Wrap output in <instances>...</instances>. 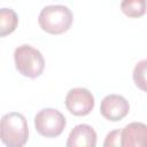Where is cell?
<instances>
[{
	"label": "cell",
	"instance_id": "6da1fadb",
	"mask_svg": "<svg viewBox=\"0 0 147 147\" xmlns=\"http://www.w3.org/2000/svg\"><path fill=\"white\" fill-rule=\"evenodd\" d=\"M0 138L7 147H23L29 138V127L23 114L11 111L1 117Z\"/></svg>",
	"mask_w": 147,
	"mask_h": 147
},
{
	"label": "cell",
	"instance_id": "7a4b0ae2",
	"mask_svg": "<svg viewBox=\"0 0 147 147\" xmlns=\"http://www.w3.org/2000/svg\"><path fill=\"white\" fill-rule=\"evenodd\" d=\"M38 23L47 33L61 34L70 29L72 24V13L67 6L49 5L41 9Z\"/></svg>",
	"mask_w": 147,
	"mask_h": 147
},
{
	"label": "cell",
	"instance_id": "3957f363",
	"mask_svg": "<svg viewBox=\"0 0 147 147\" xmlns=\"http://www.w3.org/2000/svg\"><path fill=\"white\" fill-rule=\"evenodd\" d=\"M14 61L17 71L29 78L39 77L45 68L42 54L30 45L18 46L14 51Z\"/></svg>",
	"mask_w": 147,
	"mask_h": 147
},
{
	"label": "cell",
	"instance_id": "277c9868",
	"mask_svg": "<svg viewBox=\"0 0 147 147\" xmlns=\"http://www.w3.org/2000/svg\"><path fill=\"white\" fill-rule=\"evenodd\" d=\"M67 125L65 117L54 108H44L34 116V126L39 134L46 138L60 136Z\"/></svg>",
	"mask_w": 147,
	"mask_h": 147
},
{
	"label": "cell",
	"instance_id": "5b68a950",
	"mask_svg": "<svg viewBox=\"0 0 147 147\" xmlns=\"http://www.w3.org/2000/svg\"><path fill=\"white\" fill-rule=\"evenodd\" d=\"M65 107L75 116L88 115L94 108V96L84 87L71 88L65 95Z\"/></svg>",
	"mask_w": 147,
	"mask_h": 147
},
{
	"label": "cell",
	"instance_id": "8992f818",
	"mask_svg": "<svg viewBox=\"0 0 147 147\" xmlns=\"http://www.w3.org/2000/svg\"><path fill=\"white\" fill-rule=\"evenodd\" d=\"M130 110L129 101L118 94H108L106 95L100 105L101 115L111 122H117L123 119Z\"/></svg>",
	"mask_w": 147,
	"mask_h": 147
},
{
	"label": "cell",
	"instance_id": "52a82bcc",
	"mask_svg": "<svg viewBox=\"0 0 147 147\" xmlns=\"http://www.w3.org/2000/svg\"><path fill=\"white\" fill-rule=\"evenodd\" d=\"M121 147H147V125L132 122L121 130Z\"/></svg>",
	"mask_w": 147,
	"mask_h": 147
},
{
	"label": "cell",
	"instance_id": "ba28073f",
	"mask_svg": "<svg viewBox=\"0 0 147 147\" xmlns=\"http://www.w3.org/2000/svg\"><path fill=\"white\" fill-rule=\"evenodd\" d=\"M96 132L88 124H78L69 133L65 147H95Z\"/></svg>",
	"mask_w": 147,
	"mask_h": 147
},
{
	"label": "cell",
	"instance_id": "9c48e42d",
	"mask_svg": "<svg viewBox=\"0 0 147 147\" xmlns=\"http://www.w3.org/2000/svg\"><path fill=\"white\" fill-rule=\"evenodd\" d=\"M18 23V17L16 13L10 8L0 9V36L5 37L11 33Z\"/></svg>",
	"mask_w": 147,
	"mask_h": 147
},
{
	"label": "cell",
	"instance_id": "30bf717a",
	"mask_svg": "<svg viewBox=\"0 0 147 147\" xmlns=\"http://www.w3.org/2000/svg\"><path fill=\"white\" fill-rule=\"evenodd\" d=\"M122 11L129 17H140L146 13V0H124L121 2Z\"/></svg>",
	"mask_w": 147,
	"mask_h": 147
},
{
	"label": "cell",
	"instance_id": "8fae6325",
	"mask_svg": "<svg viewBox=\"0 0 147 147\" xmlns=\"http://www.w3.org/2000/svg\"><path fill=\"white\" fill-rule=\"evenodd\" d=\"M133 82L138 88L147 92V59L139 61L133 69Z\"/></svg>",
	"mask_w": 147,
	"mask_h": 147
},
{
	"label": "cell",
	"instance_id": "7c38bea8",
	"mask_svg": "<svg viewBox=\"0 0 147 147\" xmlns=\"http://www.w3.org/2000/svg\"><path fill=\"white\" fill-rule=\"evenodd\" d=\"M103 147H121V130L110 131L103 141Z\"/></svg>",
	"mask_w": 147,
	"mask_h": 147
}]
</instances>
